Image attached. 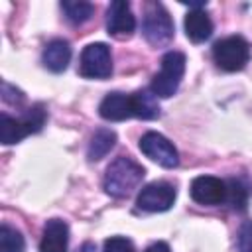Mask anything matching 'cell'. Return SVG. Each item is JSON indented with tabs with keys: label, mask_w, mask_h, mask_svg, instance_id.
<instances>
[{
	"label": "cell",
	"mask_w": 252,
	"mask_h": 252,
	"mask_svg": "<svg viewBox=\"0 0 252 252\" xmlns=\"http://www.w3.org/2000/svg\"><path fill=\"white\" fill-rule=\"evenodd\" d=\"M144 175H146V171L138 161H134L128 156H120L106 167L104 191L116 199L128 197L134 189H138Z\"/></svg>",
	"instance_id": "obj_1"
},
{
	"label": "cell",
	"mask_w": 252,
	"mask_h": 252,
	"mask_svg": "<svg viewBox=\"0 0 252 252\" xmlns=\"http://www.w3.org/2000/svg\"><path fill=\"white\" fill-rule=\"evenodd\" d=\"M45 118H47V112L41 104L32 106L20 118H12L6 112H2L0 114V142L10 146V144L24 140L30 134L39 132L45 124Z\"/></svg>",
	"instance_id": "obj_2"
},
{
	"label": "cell",
	"mask_w": 252,
	"mask_h": 252,
	"mask_svg": "<svg viewBox=\"0 0 252 252\" xmlns=\"http://www.w3.org/2000/svg\"><path fill=\"white\" fill-rule=\"evenodd\" d=\"M185 55L181 51H167L161 57V69L154 75L150 91L159 98H169L177 93L185 73Z\"/></svg>",
	"instance_id": "obj_3"
},
{
	"label": "cell",
	"mask_w": 252,
	"mask_h": 252,
	"mask_svg": "<svg viewBox=\"0 0 252 252\" xmlns=\"http://www.w3.org/2000/svg\"><path fill=\"white\" fill-rule=\"evenodd\" d=\"M213 59L222 71H240L250 59L248 41L242 35H228L213 45Z\"/></svg>",
	"instance_id": "obj_4"
},
{
	"label": "cell",
	"mask_w": 252,
	"mask_h": 252,
	"mask_svg": "<svg viewBox=\"0 0 252 252\" xmlns=\"http://www.w3.org/2000/svg\"><path fill=\"white\" fill-rule=\"evenodd\" d=\"M142 32H144V37L148 39V43H152L156 47L167 45L173 39V20H171L169 12L161 4H152L144 16Z\"/></svg>",
	"instance_id": "obj_5"
},
{
	"label": "cell",
	"mask_w": 252,
	"mask_h": 252,
	"mask_svg": "<svg viewBox=\"0 0 252 252\" xmlns=\"http://www.w3.org/2000/svg\"><path fill=\"white\" fill-rule=\"evenodd\" d=\"M79 73L85 79H106L112 73V55L106 43H89L79 59Z\"/></svg>",
	"instance_id": "obj_6"
},
{
	"label": "cell",
	"mask_w": 252,
	"mask_h": 252,
	"mask_svg": "<svg viewBox=\"0 0 252 252\" xmlns=\"http://www.w3.org/2000/svg\"><path fill=\"white\" fill-rule=\"evenodd\" d=\"M175 187L167 181H154L140 189L136 205L146 213H163L175 203Z\"/></svg>",
	"instance_id": "obj_7"
},
{
	"label": "cell",
	"mask_w": 252,
	"mask_h": 252,
	"mask_svg": "<svg viewBox=\"0 0 252 252\" xmlns=\"http://www.w3.org/2000/svg\"><path fill=\"white\" fill-rule=\"evenodd\" d=\"M140 152L146 158H150L152 161H156L167 169L177 167V163H179V156H177L175 146L165 136H161L159 132H146L140 138Z\"/></svg>",
	"instance_id": "obj_8"
},
{
	"label": "cell",
	"mask_w": 252,
	"mask_h": 252,
	"mask_svg": "<svg viewBox=\"0 0 252 252\" xmlns=\"http://www.w3.org/2000/svg\"><path fill=\"white\" fill-rule=\"evenodd\" d=\"M189 193L199 205H220L226 201V181L213 175H199L191 181Z\"/></svg>",
	"instance_id": "obj_9"
},
{
	"label": "cell",
	"mask_w": 252,
	"mask_h": 252,
	"mask_svg": "<svg viewBox=\"0 0 252 252\" xmlns=\"http://www.w3.org/2000/svg\"><path fill=\"white\" fill-rule=\"evenodd\" d=\"M106 30L112 37L124 39L130 37L136 30V18L130 10V4L124 0H114L106 10Z\"/></svg>",
	"instance_id": "obj_10"
},
{
	"label": "cell",
	"mask_w": 252,
	"mask_h": 252,
	"mask_svg": "<svg viewBox=\"0 0 252 252\" xmlns=\"http://www.w3.org/2000/svg\"><path fill=\"white\" fill-rule=\"evenodd\" d=\"M98 114L104 120L110 122H122L134 116V104H132V94L124 93H108L100 104H98Z\"/></svg>",
	"instance_id": "obj_11"
},
{
	"label": "cell",
	"mask_w": 252,
	"mask_h": 252,
	"mask_svg": "<svg viewBox=\"0 0 252 252\" xmlns=\"http://www.w3.org/2000/svg\"><path fill=\"white\" fill-rule=\"evenodd\" d=\"M69 244V226L61 219H51L43 226L39 240V252H67Z\"/></svg>",
	"instance_id": "obj_12"
},
{
	"label": "cell",
	"mask_w": 252,
	"mask_h": 252,
	"mask_svg": "<svg viewBox=\"0 0 252 252\" xmlns=\"http://www.w3.org/2000/svg\"><path fill=\"white\" fill-rule=\"evenodd\" d=\"M41 61H43V65L51 73L65 71L69 61H71V45H69V41H65V39H51L43 47Z\"/></svg>",
	"instance_id": "obj_13"
},
{
	"label": "cell",
	"mask_w": 252,
	"mask_h": 252,
	"mask_svg": "<svg viewBox=\"0 0 252 252\" xmlns=\"http://www.w3.org/2000/svg\"><path fill=\"white\" fill-rule=\"evenodd\" d=\"M183 26H185V35H187L193 43H201V41L209 39L211 33H213V22H211V18L207 16V12L201 10V8H199V10H191V12L185 16Z\"/></svg>",
	"instance_id": "obj_14"
},
{
	"label": "cell",
	"mask_w": 252,
	"mask_h": 252,
	"mask_svg": "<svg viewBox=\"0 0 252 252\" xmlns=\"http://www.w3.org/2000/svg\"><path fill=\"white\" fill-rule=\"evenodd\" d=\"M114 144H116V134H114V130H110V128H98V130L93 134L91 142H89L87 158H89L91 161H98V159H102V158L114 148Z\"/></svg>",
	"instance_id": "obj_15"
},
{
	"label": "cell",
	"mask_w": 252,
	"mask_h": 252,
	"mask_svg": "<svg viewBox=\"0 0 252 252\" xmlns=\"http://www.w3.org/2000/svg\"><path fill=\"white\" fill-rule=\"evenodd\" d=\"M132 104H134V116L136 118L154 120L159 116L158 96L152 91H136L132 94Z\"/></svg>",
	"instance_id": "obj_16"
},
{
	"label": "cell",
	"mask_w": 252,
	"mask_h": 252,
	"mask_svg": "<svg viewBox=\"0 0 252 252\" xmlns=\"http://www.w3.org/2000/svg\"><path fill=\"white\" fill-rule=\"evenodd\" d=\"M61 10L65 12V18L71 22V24H85L87 20H91L93 12H94V6L91 2H83V0H65L61 2Z\"/></svg>",
	"instance_id": "obj_17"
},
{
	"label": "cell",
	"mask_w": 252,
	"mask_h": 252,
	"mask_svg": "<svg viewBox=\"0 0 252 252\" xmlns=\"http://www.w3.org/2000/svg\"><path fill=\"white\" fill-rule=\"evenodd\" d=\"M24 250H26V242L20 230L4 222L0 226V252H24Z\"/></svg>",
	"instance_id": "obj_18"
},
{
	"label": "cell",
	"mask_w": 252,
	"mask_h": 252,
	"mask_svg": "<svg viewBox=\"0 0 252 252\" xmlns=\"http://www.w3.org/2000/svg\"><path fill=\"white\" fill-rule=\"evenodd\" d=\"M248 187L240 179H228L226 181V203H230L234 209L244 211L248 203Z\"/></svg>",
	"instance_id": "obj_19"
},
{
	"label": "cell",
	"mask_w": 252,
	"mask_h": 252,
	"mask_svg": "<svg viewBox=\"0 0 252 252\" xmlns=\"http://www.w3.org/2000/svg\"><path fill=\"white\" fill-rule=\"evenodd\" d=\"M236 252H252V220H244L236 234Z\"/></svg>",
	"instance_id": "obj_20"
},
{
	"label": "cell",
	"mask_w": 252,
	"mask_h": 252,
	"mask_svg": "<svg viewBox=\"0 0 252 252\" xmlns=\"http://www.w3.org/2000/svg\"><path fill=\"white\" fill-rule=\"evenodd\" d=\"M102 252H134V244L126 236H110L104 240Z\"/></svg>",
	"instance_id": "obj_21"
},
{
	"label": "cell",
	"mask_w": 252,
	"mask_h": 252,
	"mask_svg": "<svg viewBox=\"0 0 252 252\" xmlns=\"http://www.w3.org/2000/svg\"><path fill=\"white\" fill-rule=\"evenodd\" d=\"M2 98H4V102L20 104V102H24V93L4 81V83H2Z\"/></svg>",
	"instance_id": "obj_22"
},
{
	"label": "cell",
	"mask_w": 252,
	"mask_h": 252,
	"mask_svg": "<svg viewBox=\"0 0 252 252\" xmlns=\"http://www.w3.org/2000/svg\"><path fill=\"white\" fill-rule=\"evenodd\" d=\"M144 252H171V250H169L167 242H161V240H159V242H154V244H150V246H148Z\"/></svg>",
	"instance_id": "obj_23"
},
{
	"label": "cell",
	"mask_w": 252,
	"mask_h": 252,
	"mask_svg": "<svg viewBox=\"0 0 252 252\" xmlns=\"http://www.w3.org/2000/svg\"><path fill=\"white\" fill-rule=\"evenodd\" d=\"M77 252H96V246L93 242H85V244H81L77 248Z\"/></svg>",
	"instance_id": "obj_24"
}]
</instances>
